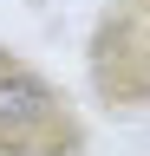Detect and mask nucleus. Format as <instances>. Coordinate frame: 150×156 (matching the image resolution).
<instances>
[{
  "label": "nucleus",
  "mask_w": 150,
  "mask_h": 156,
  "mask_svg": "<svg viewBox=\"0 0 150 156\" xmlns=\"http://www.w3.org/2000/svg\"><path fill=\"white\" fill-rule=\"evenodd\" d=\"M52 130H59V98L46 91V78L0 58V150L7 156H46L39 136H52Z\"/></svg>",
  "instance_id": "nucleus-1"
}]
</instances>
